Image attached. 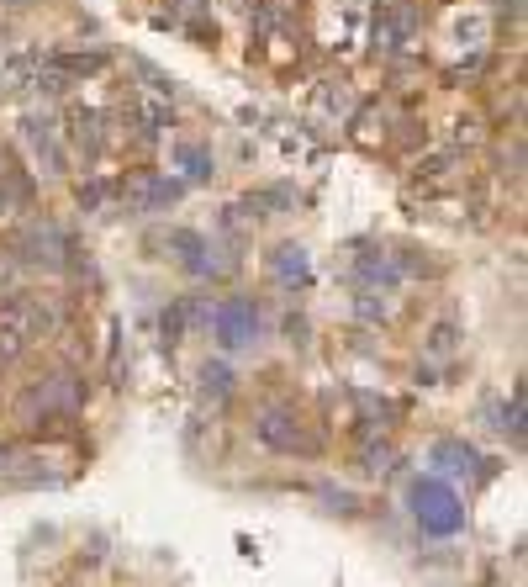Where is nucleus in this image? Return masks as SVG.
<instances>
[{
  "label": "nucleus",
  "mask_w": 528,
  "mask_h": 587,
  "mask_svg": "<svg viewBox=\"0 0 528 587\" xmlns=\"http://www.w3.org/2000/svg\"><path fill=\"white\" fill-rule=\"evenodd\" d=\"M22 138H27V149L37 154V164H48L53 175L64 170V149H59V127H53L48 117H27L22 122Z\"/></svg>",
  "instance_id": "obj_6"
},
{
  "label": "nucleus",
  "mask_w": 528,
  "mask_h": 587,
  "mask_svg": "<svg viewBox=\"0 0 528 587\" xmlns=\"http://www.w3.org/2000/svg\"><path fill=\"white\" fill-rule=\"evenodd\" d=\"M175 159H180V170L191 175V180H206V175H212V154H206L201 143H180Z\"/></svg>",
  "instance_id": "obj_11"
},
{
  "label": "nucleus",
  "mask_w": 528,
  "mask_h": 587,
  "mask_svg": "<svg viewBox=\"0 0 528 587\" xmlns=\"http://www.w3.org/2000/svg\"><path fill=\"white\" fill-rule=\"evenodd\" d=\"M180 180H164V175H132V186H127V207L132 212H159L169 207V201H180Z\"/></svg>",
  "instance_id": "obj_5"
},
{
  "label": "nucleus",
  "mask_w": 528,
  "mask_h": 587,
  "mask_svg": "<svg viewBox=\"0 0 528 587\" xmlns=\"http://www.w3.org/2000/svg\"><path fill=\"white\" fill-rule=\"evenodd\" d=\"M53 334V307L32 291H11L6 307H0V365L22 360L37 339Z\"/></svg>",
  "instance_id": "obj_1"
},
{
  "label": "nucleus",
  "mask_w": 528,
  "mask_h": 587,
  "mask_svg": "<svg viewBox=\"0 0 528 587\" xmlns=\"http://www.w3.org/2000/svg\"><path fill=\"white\" fill-rule=\"evenodd\" d=\"M270 270H275V281H286V286H296V281H307V254H301L296 244H286V249H275V260H270Z\"/></svg>",
  "instance_id": "obj_9"
},
{
  "label": "nucleus",
  "mask_w": 528,
  "mask_h": 587,
  "mask_svg": "<svg viewBox=\"0 0 528 587\" xmlns=\"http://www.w3.org/2000/svg\"><path fill=\"white\" fill-rule=\"evenodd\" d=\"M6 6H27V0H6Z\"/></svg>",
  "instance_id": "obj_15"
},
{
  "label": "nucleus",
  "mask_w": 528,
  "mask_h": 587,
  "mask_svg": "<svg viewBox=\"0 0 528 587\" xmlns=\"http://www.w3.org/2000/svg\"><path fill=\"white\" fill-rule=\"evenodd\" d=\"M16 260L22 265H43V270H59V265H69V238H64V228L59 223H32L22 238H16Z\"/></svg>",
  "instance_id": "obj_2"
},
{
  "label": "nucleus",
  "mask_w": 528,
  "mask_h": 587,
  "mask_svg": "<svg viewBox=\"0 0 528 587\" xmlns=\"http://www.w3.org/2000/svg\"><path fill=\"white\" fill-rule=\"evenodd\" d=\"M32 201V186L22 180V170H11V175H0V223H6V217H16Z\"/></svg>",
  "instance_id": "obj_8"
},
{
  "label": "nucleus",
  "mask_w": 528,
  "mask_h": 587,
  "mask_svg": "<svg viewBox=\"0 0 528 587\" xmlns=\"http://www.w3.org/2000/svg\"><path fill=\"white\" fill-rule=\"evenodd\" d=\"M428 350H433V355H449V350H455V328L439 323V328L428 334Z\"/></svg>",
  "instance_id": "obj_12"
},
{
  "label": "nucleus",
  "mask_w": 528,
  "mask_h": 587,
  "mask_svg": "<svg viewBox=\"0 0 528 587\" xmlns=\"http://www.w3.org/2000/svg\"><path fill=\"white\" fill-rule=\"evenodd\" d=\"M69 127V143H74V154H80L85 164H96L101 154H106V133H101V117L90 112V106H69V117H64Z\"/></svg>",
  "instance_id": "obj_4"
},
{
  "label": "nucleus",
  "mask_w": 528,
  "mask_h": 587,
  "mask_svg": "<svg viewBox=\"0 0 528 587\" xmlns=\"http://www.w3.org/2000/svg\"><path fill=\"white\" fill-rule=\"evenodd\" d=\"M259 27L270 32V27H291L296 16H301V0H259Z\"/></svg>",
  "instance_id": "obj_10"
},
{
  "label": "nucleus",
  "mask_w": 528,
  "mask_h": 587,
  "mask_svg": "<svg viewBox=\"0 0 528 587\" xmlns=\"http://www.w3.org/2000/svg\"><path fill=\"white\" fill-rule=\"evenodd\" d=\"M412 32H418V11L407 0H381V11H375V48H407Z\"/></svg>",
  "instance_id": "obj_3"
},
{
  "label": "nucleus",
  "mask_w": 528,
  "mask_h": 587,
  "mask_svg": "<svg viewBox=\"0 0 528 587\" xmlns=\"http://www.w3.org/2000/svg\"><path fill=\"white\" fill-rule=\"evenodd\" d=\"M16 265H22V260H0V286L16 281Z\"/></svg>",
  "instance_id": "obj_14"
},
{
  "label": "nucleus",
  "mask_w": 528,
  "mask_h": 587,
  "mask_svg": "<svg viewBox=\"0 0 528 587\" xmlns=\"http://www.w3.org/2000/svg\"><path fill=\"white\" fill-rule=\"evenodd\" d=\"M191 38H196L201 48H212V43H217V22H206V16H196V22H191Z\"/></svg>",
  "instance_id": "obj_13"
},
{
  "label": "nucleus",
  "mask_w": 528,
  "mask_h": 587,
  "mask_svg": "<svg viewBox=\"0 0 528 587\" xmlns=\"http://www.w3.org/2000/svg\"><path fill=\"white\" fill-rule=\"evenodd\" d=\"M212 323H217L222 344H249L259 318H254V307H249V302H222L217 313H212Z\"/></svg>",
  "instance_id": "obj_7"
}]
</instances>
